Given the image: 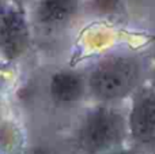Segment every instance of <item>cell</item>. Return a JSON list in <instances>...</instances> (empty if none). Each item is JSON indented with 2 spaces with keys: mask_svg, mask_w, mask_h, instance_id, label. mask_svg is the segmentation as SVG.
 <instances>
[{
  "mask_svg": "<svg viewBox=\"0 0 155 154\" xmlns=\"http://www.w3.org/2000/svg\"><path fill=\"white\" fill-rule=\"evenodd\" d=\"M142 68L135 57L110 56L99 62L87 79L91 94L105 102L118 101L137 90Z\"/></svg>",
  "mask_w": 155,
  "mask_h": 154,
  "instance_id": "1",
  "label": "cell"
},
{
  "mask_svg": "<svg viewBox=\"0 0 155 154\" xmlns=\"http://www.w3.org/2000/svg\"><path fill=\"white\" fill-rule=\"evenodd\" d=\"M128 135V122L120 111L101 105L91 109L79 128V146L87 154L116 150Z\"/></svg>",
  "mask_w": 155,
  "mask_h": 154,
  "instance_id": "2",
  "label": "cell"
},
{
  "mask_svg": "<svg viewBox=\"0 0 155 154\" xmlns=\"http://www.w3.org/2000/svg\"><path fill=\"white\" fill-rule=\"evenodd\" d=\"M128 134L144 149H155V87H137L128 117Z\"/></svg>",
  "mask_w": 155,
  "mask_h": 154,
  "instance_id": "3",
  "label": "cell"
},
{
  "mask_svg": "<svg viewBox=\"0 0 155 154\" xmlns=\"http://www.w3.org/2000/svg\"><path fill=\"white\" fill-rule=\"evenodd\" d=\"M30 44L26 16L19 8L7 7L0 27V52L8 60L22 56Z\"/></svg>",
  "mask_w": 155,
  "mask_h": 154,
  "instance_id": "4",
  "label": "cell"
},
{
  "mask_svg": "<svg viewBox=\"0 0 155 154\" xmlns=\"http://www.w3.org/2000/svg\"><path fill=\"white\" fill-rule=\"evenodd\" d=\"M78 10V0H38L34 18L41 27L53 30L70 23L76 16Z\"/></svg>",
  "mask_w": 155,
  "mask_h": 154,
  "instance_id": "5",
  "label": "cell"
},
{
  "mask_svg": "<svg viewBox=\"0 0 155 154\" xmlns=\"http://www.w3.org/2000/svg\"><path fill=\"white\" fill-rule=\"evenodd\" d=\"M86 92V81L80 74L61 71L52 76L51 94L53 100L63 105L78 102Z\"/></svg>",
  "mask_w": 155,
  "mask_h": 154,
  "instance_id": "6",
  "label": "cell"
},
{
  "mask_svg": "<svg viewBox=\"0 0 155 154\" xmlns=\"http://www.w3.org/2000/svg\"><path fill=\"white\" fill-rule=\"evenodd\" d=\"M105 154H140L137 152H135V150H124V149H116V150H112V152L109 153H105Z\"/></svg>",
  "mask_w": 155,
  "mask_h": 154,
  "instance_id": "7",
  "label": "cell"
},
{
  "mask_svg": "<svg viewBox=\"0 0 155 154\" xmlns=\"http://www.w3.org/2000/svg\"><path fill=\"white\" fill-rule=\"evenodd\" d=\"M5 11H7V7L4 5L3 0H0V27H2L3 19H4V15H5Z\"/></svg>",
  "mask_w": 155,
  "mask_h": 154,
  "instance_id": "8",
  "label": "cell"
},
{
  "mask_svg": "<svg viewBox=\"0 0 155 154\" xmlns=\"http://www.w3.org/2000/svg\"><path fill=\"white\" fill-rule=\"evenodd\" d=\"M37 154H49V153H45V152H42V153H37Z\"/></svg>",
  "mask_w": 155,
  "mask_h": 154,
  "instance_id": "9",
  "label": "cell"
},
{
  "mask_svg": "<svg viewBox=\"0 0 155 154\" xmlns=\"http://www.w3.org/2000/svg\"><path fill=\"white\" fill-rule=\"evenodd\" d=\"M154 79H155V65H154Z\"/></svg>",
  "mask_w": 155,
  "mask_h": 154,
  "instance_id": "10",
  "label": "cell"
}]
</instances>
